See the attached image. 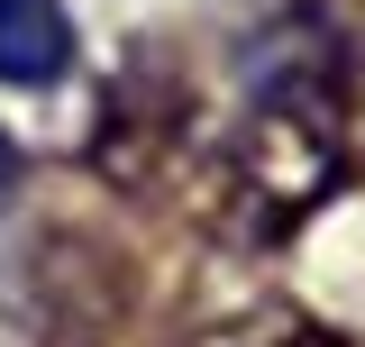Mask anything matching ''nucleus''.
<instances>
[{
  "instance_id": "2",
  "label": "nucleus",
  "mask_w": 365,
  "mask_h": 347,
  "mask_svg": "<svg viewBox=\"0 0 365 347\" xmlns=\"http://www.w3.org/2000/svg\"><path fill=\"white\" fill-rule=\"evenodd\" d=\"M73 74V9L64 0H0V83L46 91Z\"/></svg>"
},
{
  "instance_id": "3",
  "label": "nucleus",
  "mask_w": 365,
  "mask_h": 347,
  "mask_svg": "<svg viewBox=\"0 0 365 347\" xmlns=\"http://www.w3.org/2000/svg\"><path fill=\"white\" fill-rule=\"evenodd\" d=\"M201 347H338L329 329H302V320H237V329H220V338H201Z\"/></svg>"
},
{
  "instance_id": "4",
  "label": "nucleus",
  "mask_w": 365,
  "mask_h": 347,
  "mask_svg": "<svg viewBox=\"0 0 365 347\" xmlns=\"http://www.w3.org/2000/svg\"><path fill=\"white\" fill-rule=\"evenodd\" d=\"M9 192H19V146L0 137V201H9Z\"/></svg>"
},
{
  "instance_id": "1",
  "label": "nucleus",
  "mask_w": 365,
  "mask_h": 347,
  "mask_svg": "<svg viewBox=\"0 0 365 347\" xmlns=\"http://www.w3.org/2000/svg\"><path fill=\"white\" fill-rule=\"evenodd\" d=\"M338 183V137L319 129V110L302 91H265L256 119L228 146V211L247 238H283L292 219H311Z\"/></svg>"
}]
</instances>
